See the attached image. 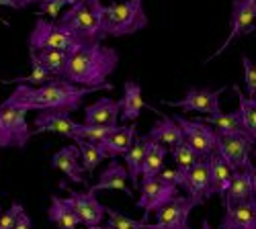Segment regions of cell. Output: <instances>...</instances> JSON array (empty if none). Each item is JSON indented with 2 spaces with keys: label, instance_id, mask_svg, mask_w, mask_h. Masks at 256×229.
<instances>
[{
  "label": "cell",
  "instance_id": "bcb514c9",
  "mask_svg": "<svg viewBox=\"0 0 256 229\" xmlns=\"http://www.w3.org/2000/svg\"><path fill=\"white\" fill-rule=\"evenodd\" d=\"M186 229H188V227H186Z\"/></svg>",
  "mask_w": 256,
  "mask_h": 229
},
{
  "label": "cell",
  "instance_id": "8fae6325",
  "mask_svg": "<svg viewBox=\"0 0 256 229\" xmlns=\"http://www.w3.org/2000/svg\"><path fill=\"white\" fill-rule=\"evenodd\" d=\"M176 121V125L182 131V139L188 148H193V152L205 160L211 152H216V131H213L207 123L201 121H188L180 115L172 117Z\"/></svg>",
  "mask_w": 256,
  "mask_h": 229
},
{
  "label": "cell",
  "instance_id": "5bb4252c",
  "mask_svg": "<svg viewBox=\"0 0 256 229\" xmlns=\"http://www.w3.org/2000/svg\"><path fill=\"white\" fill-rule=\"evenodd\" d=\"M178 170V168H176ZM176 186L184 189L186 197L197 199L201 205L207 203V199L211 197V186H209V170H207V162L199 160L193 166H188L184 170H178V180Z\"/></svg>",
  "mask_w": 256,
  "mask_h": 229
},
{
  "label": "cell",
  "instance_id": "d590c367",
  "mask_svg": "<svg viewBox=\"0 0 256 229\" xmlns=\"http://www.w3.org/2000/svg\"><path fill=\"white\" fill-rule=\"evenodd\" d=\"M66 6L64 0H41L39 2V16L41 14H48L52 18H58L60 16V10Z\"/></svg>",
  "mask_w": 256,
  "mask_h": 229
},
{
  "label": "cell",
  "instance_id": "cb8c5ba5",
  "mask_svg": "<svg viewBox=\"0 0 256 229\" xmlns=\"http://www.w3.org/2000/svg\"><path fill=\"white\" fill-rule=\"evenodd\" d=\"M148 143H150V135H136L134 143L130 145V150L125 152V170H127V180H132L134 189H138L140 184V170L144 164V156L148 150Z\"/></svg>",
  "mask_w": 256,
  "mask_h": 229
},
{
  "label": "cell",
  "instance_id": "d6a6232c",
  "mask_svg": "<svg viewBox=\"0 0 256 229\" xmlns=\"http://www.w3.org/2000/svg\"><path fill=\"white\" fill-rule=\"evenodd\" d=\"M104 215H106V227L109 229H144L146 227V221L132 219V217L111 209V207H104Z\"/></svg>",
  "mask_w": 256,
  "mask_h": 229
},
{
  "label": "cell",
  "instance_id": "83f0119b",
  "mask_svg": "<svg viewBox=\"0 0 256 229\" xmlns=\"http://www.w3.org/2000/svg\"><path fill=\"white\" fill-rule=\"evenodd\" d=\"M166 154H168L166 145H162V143L150 139V143H148V150H146V156H144V164H142L140 176H142V178H154V176L164 168Z\"/></svg>",
  "mask_w": 256,
  "mask_h": 229
},
{
  "label": "cell",
  "instance_id": "b9f144b4",
  "mask_svg": "<svg viewBox=\"0 0 256 229\" xmlns=\"http://www.w3.org/2000/svg\"><path fill=\"white\" fill-rule=\"evenodd\" d=\"M201 229H211V225H209V221H207V219H203V223H201Z\"/></svg>",
  "mask_w": 256,
  "mask_h": 229
},
{
  "label": "cell",
  "instance_id": "7402d4cb",
  "mask_svg": "<svg viewBox=\"0 0 256 229\" xmlns=\"http://www.w3.org/2000/svg\"><path fill=\"white\" fill-rule=\"evenodd\" d=\"M138 131H136V121L134 125H127V127H117L109 137L102 139L98 145L104 154V158H119V156H125V152L130 150V145L134 143Z\"/></svg>",
  "mask_w": 256,
  "mask_h": 229
},
{
  "label": "cell",
  "instance_id": "e0dca14e",
  "mask_svg": "<svg viewBox=\"0 0 256 229\" xmlns=\"http://www.w3.org/2000/svg\"><path fill=\"white\" fill-rule=\"evenodd\" d=\"M220 229H256V203L254 199L226 207Z\"/></svg>",
  "mask_w": 256,
  "mask_h": 229
},
{
  "label": "cell",
  "instance_id": "9c48e42d",
  "mask_svg": "<svg viewBox=\"0 0 256 229\" xmlns=\"http://www.w3.org/2000/svg\"><path fill=\"white\" fill-rule=\"evenodd\" d=\"M254 20H256V0H232L230 35L226 37L222 47L216 49V53L209 55L207 61H211V59H216L218 55H222L232 45V41H236L238 37H244V35L252 33L254 31Z\"/></svg>",
  "mask_w": 256,
  "mask_h": 229
},
{
  "label": "cell",
  "instance_id": "ffe728a7",
  "mask_svg": "<svg viewBox=\"0 0 256 229\" xmlns=\"http://www.w3.org/2000/svg\"><path fill=\"white\" fill-rule=\"evenodd\" d=\"M52 168H58L64 176H68V180H72L76 184H88L84 180V170L80 168L76 145H66V148H62L52 158Z\"/></svg>",
  "mask_w": 256,
  "mask_h": 229
},
{
  "label": "cell",
  "instance_id": "60d3db41",
  "mask_svg": "<svg viewBox=\"0 0 256 229\" xmlns=\"http://www.w3.org/2000/svg\"><path fill=\"white\" fill-rule=\"evenodd\" d=\"M41 0H20V8H25V6H29V4H39Z\"/></svg>",
  "mask_w": 256,
  "mask_h": 229
},
{
  "label": "cell",
  "instance_id": "7bdbcfd3",
  "mask_svg": "<svg viewBox=\"0 0 256 229\" xmlns=\"http://www.w3.org/2000/svg\"><path fill=\"white\" fill-rule=\"evenodd\" d=\"M84 229H109V227H104V225H92V227H84Z\"/></svg>",
  "mask_w": 256,
  "mask_h": 229
},
{
  "label": "cell",
  "instance_id": "ee69618b",
  "mask_svg": "<svg viewBox=\"0 0 256 229\" xmlns=\"http://www.w3.org/2000/svg\"><path fill=\"white\" fill-rule=\"evenodd\" d=\"M64 2H66V6H72L74 2H78V0H64Z\"/></svg>",
  "mask_w": 256,
  "mask_h": 229
},
{
  "label": "cell",
  "instance_id": "1f68e13d",
  "mask_svg": "<svg viewBox=\"0 0 256 229\" xmlns=\"http://www.w3.org/2000/svg\"><path fill=\"white\" fill-rule=\"evenodd\" d=\"M119 125H86V123H78V129L74 135V141H90V143H100L102 139L109 137Z\"/></svg>",
  "mask_w": 256,
  "mask_h": 229
},
{
  "label": "cell",
  "instance_id": "4dcf8cb0",
  "mask_svg": "<svg viewBox=\"0 0 256 229\" xmlns=\"http://www.w3.org/2000/svg\"><path fill=\"white\" fill-rule=\"evenodd\" d=\"M76 148H78V158H80V168L86 170L88 174L94 172V168L104 160V154H102L98 143L76 141Z\"/></svg>",
  "mask_w": 256,
  "mask_h": 229
},
{
  "label": "cell",
  "instance_id": "d4e9b609",
  "mask_svg": "<svg viewBox=\"0 0 256 229\" xmlns=\"http://www.w3.org/2000/svg\"><path fill=\"white\" fill-rule=\"evenodd\" d=\"M148 135H150V139L166 145L168 150L184 141L182 139V131H180V127L176 125V121L172 117H160L152 125V129H150V133H148Z\"/></svg>",
  "mask_w": 256,
  "mask_h": 229
},
{
  "label": "cell",
  "instance_id": "ab89813d",
  "mask_svg": "<svg viewBox=\"0 0 256 229\" xmlns=\"http://www.w3.org/2000/svg\"><path fill=\"white\" fill-rule=\"evenodd\" d=\"M0 6H10V8L18 10L20 8V0H0ZM0 20H2V18H0Z\"/></svg>",
  "mask_w": 256,
  "mask_h": 229
},
{
  "label": "cell",
  "instance_id": "484cf974",
  "mask_svg": "<svg viewBox=\"0 0 256 229\" xmlns=\"http://www.w3.org/2000/svg\"><path fill=\"white\" fill-rule=\"evenodd\" d=\"M70 51L62 49H39V51H29V59L39 64L44 70H48L54 78H62L64 68H66Z\"/></svg>",
  "mask_w": 256,
  "mask_h": 229
},
{
  "label": "cell",
  "instance_id": "f1b7e54d",
  "mask_svg": "<svg viewBox=\"0 0 256 229\" xmlns=\"http://www.w3.org/2000/svg\"><path fill=\"white\" fill-rule=\"evenodd\" d=\"M50 221L58 227V229H78V219L72 213V209L68 207V203L60 199V197H52V205H50V211H48Z\"/></svg>",
  "mask_w": 256,
  "mask_h": 229
},
{
  "label": "cell",
  "instance_id": "ba28073f",
  "mask_svg": "<svg viewBox=\"0 0 256 229\" xmlns=\"http://www.w3.org/2000/svg\"><path fill=\"white\" fill-rule=\"evenodd\" d=\"M216 152L230 164L232 170L252 168L250 156L254 154V141L244 135H218L216 133Z\"/></svg>",
  "mask_w": 256,
  "mask_h": 229
},
{
  "label": "cell",
  "instance_id": "ac0fdd59",
  "mask_svg": "<svg viewBox=\"0 0 256 229\" xmlns=\"http://www.w3.org/2000/svg\"><path fill=\"white\" fill-rule=\"evenodd\" d=\"M207 170H209V186H211V195H218L222 201L226 197V191L230 186V180H232V168L230 164L218 154V152H211L207 158Z\"/></svg>",
  "mask_w": 256,
  "mask_h": 229
},
{
  "label": "cell",
  "instance_id": "6da1fadb",
  "mask_svg": "<svg viewBox=\"0 0 256 229\" xmlns=\"http://www.w3.org/2000/svg\"><path fill=\"white\" fill-rule=\"evenodd\" d=\"M98 86H78L64 78H54L46 84L29 86L18 84L10 96L4 100L8 105L23 111H66L74 113L80 109V102L92 92H98Z\"/></svg>",
  "mask_w": 256,
  "mask_h": 229
},
{
  "label": "cell",
  "instance_id": "7c38bea8",
  "mask_svg": "<svg viewBox=\"0 0 256 229\" xmlns=\"http://www.w3.org/2000/svg\"><path fill=\"white\" fill-rule=\"evenodd\" d=\"M76 215L78 223L84 227L100 225L104 219V205L94 197V193L88 191H68V199H64Z\"/></svg>",
  "mask_w": 256,
  "mask_h": 229
},
{
  "label": "cell",
  "instance_id": "4316f807",
  "mask_svg": "<svg viewBox=\"0 0 256 229\" xmlns=\"http://www.w3.org/2000/svg\"><path fill=\"white\" fill-rule=\"evenodd\" d=\"M203 123H207L218 135H238V133L248 135L244 131V127H242V121H240L238 111H234V113H222L220 111L216 115H207V119H203Z\"/></svg>",
  "mask_w": 256,
  "mask_h": 229
},
{
  "label": "cell",
  "instance_id": "44dd1931",
  "mask_svg": "<svg viewBox=\"0 0 256 229\" xmlns=\"http://www.w3.org/2000/svg\"><path fill=\"white\" fill-rule=\"evenodd\" d=\"M119 100L113 98H100L94 105L84 109V123L86 125H117L119 121Z\"/></svg>",
  "mask_w": 256,
  "mask_h": 229
},
{
  "label": "cell",
  "instance_id": "277c9868",
  "mask_svg": "<svg viewBox=\"0 0 256 229\" xmlns=\"http://www.w3.org/2000/svg\"><path fill=\"white\" fill-rule=\"evenodd\" d=\"M102 29L106 37L134 35L148 27V14L144 10V0H125V2L102 4Z\"/></svg>",
  "mask_w": 256,
  "mask_h": 229
},
{
  "label": "cell",
  "instance_id": "5b68a950",
  "mask_svg": "<svg viewBox=\"0 0 256 229\" xmlns=\"http://www.w3.org/2000/svg\"><path fill=\"white\" fill-rule=\"evenodd\" d=\"M80 45V41L68 33L58 23L46 18H37L35 27L29 35V51H39V49H62V51H72L74 47Z\"/></svg>",
  "mask_w": 256,
  "mask_h": 229
},
{
  "label": "cell",
  "instance_id": "7a4b0ae2",
  "mask_svg": "<svg viewBox=\"0 0 256 229\" xmlns=\"http://www.w3.org/2000/svg\"><path fill=\"white\" fill-rule=\"evenodd\" d=\"M119 55L113 47L102 43H80L68 55L62 78L78 86H98L102 90H113L109 76L117 70Z\"/></svg>",
  "mask_w": 256,
  "mask_h": 229
},
{
  "label": "cell",
  "instance_id": "52a82bcc",
  "mask_svg": "<svg viewBox=\"0 0 256 229\" xmlns=\"http://www.w3.org/2000/svg\"><path fill=\"white\" fill-rule=\"evenodd\" d=\"M199 205L201 203L193 197L176 195L174 199H170L166 205H162L160 209L154 211L156 213V223L154 225L146 223L144 229H186L190 211Z\"/></svg>",
  "mask_w": 256,
  "mask_h": 229
},
{
  "label": "cell",
  "instance_id": "3957f363",
  "mask_svg": "<svg viewBox=\"0 0 256 229\" xmlns=\"http://www.w3.org/2000/svg\"><path fill=\"white\" fill-rule=\"evenodd\" d=\"M102 2L100 0H78L60 16V27L72 33L80 43H102Z\"/></svg>",
  "mask_w": 256,
  "mask_h": 229
},
{
  "label": "cell",
  "instance_id": "4fadbf2b",
  "mask_svg": "<svg viewBox=\"0 0 256 229\" xmlns=\"http://www.w3.org/2000/svg\"><path fill=\"white\" fill-rule=\"evenodd\" d=\"M226 92V88H188L186 94L180 100H166L164 105L168 107H178L188 113H201V115H216L220 113V96Z\"/></svg>",
  "mask_w": 256,
  "mask_h": 229
},
{
  "label": "cell",
  "instance_id": "836d02e7",
  "mask_svg": "<svg viewBox=\"0 0 256 229\" xmlns=\"http://www.w3.org/2000/svg\"><path fill=\"white\" fill-rule=\"evenodd\" d=\"M168 152H170V156H172V160H174V164H176L178 170H184V168H188V166H193L195 162L201 160V158L193 152V148H188L184 141L178 143V145H174V148H170Z\"/></svg>",
  "mask_w": 256,
  "mask_h": 229
},
{
  "label": "cell",
  "instance_id": "f6af8a7d",
  "mask_svg": "<svg viewBox=\"0 0 256 229\" xmlns=\"http://www.w3.org/2000/svg\"><path fill=\"white\" fill-rule=\"evenodd\" d=\"M0 213H2V209H0Z\"/></svg>",
  "mask_w": 256,
  "mask_h": 229
},
{
  "label": "cell",
  "instance_id": "8992f818",
  "mask_svg": "<svg viewBox=\"0 0 256 229\" xmlns=\"http://www.w3.org/2000/svg\"><path fill=\"white\" fill-rule=\"evenodd\" d=\"M27 111L8 102L0 105V148H25L33 131L27 125Z\"/></svg>",
  "mask_w": 256,
  "mask_h": 229
},
{
  "label": "cell",
  "instance_id": "8d00e7d4",
  "mask_svg": "<svg viewBox=\"0 0 256 229\" xmlns=\"http://www.w3.org/2000/svg\"><path fill=\"white\" fill-rule=\"evenodd\" d=\"M20 209H23V205L14 201L6 213H0V229H12L14 227V221H16V215H18Z\"/></svg>",
  "mask_w": 256,
  "mask_h": 229
},
{
  "label": "cell",
  "instance_id": "603a6c76",
  "mask_svg": "<svg viewBox=\"0 0 256 229\" xmlns=\"http://www.w3.org/2000/svg\"><path fill=\"white\" fill-rule=\"evenodd\" d=\"M119 107H121L119 117L125 123L136 121L140 117V113L148 107L146 102H144V98H142V88H140L138 82H134V80H127L125 82V86H123V98L119 100Z\"/></svg>",
  "mask_w": 256,
  "mask_h": 229
},
{
  "label": "cell",
  "instance_id": "74e56055",
  "mask_svg": "<svg viewBox=\"0 0 256 229\" xmlns=\"http://www.w3.org/2000/svg\"><path fill=\"white\" fill-rule=\"evenodd\" d=\"M162 182H168V184H176L178 180V170L176 168H162L158 174H156Z\"/></svg>",
  "mask_w": 256,
  "mask_h": 229
},
{
  "label": "cell",
  "instance_id": "e575fe53",
  "mask_svg": "<svg viewBox=\"0 0 256 229\" xmlns=\"http://www.w3.org/2000/svg\"><path fill=\"white\" fill-rule=\"evenodd\" d=\"M242 66H244V84H246L248 98L256 100V68H254V61L248 55H242Z\"/></svg>",
  "mask_w": 256,
  "mask_h": 229
},
{
  "label": "cell",
  "instance_id": "2e32d148",
  "mask_svg": "<svg viewBox=\"0 0 256 229\" xmlns=\"http://www.w3.org/2000/svg\"><path fill=\"white\" fill-rule=\"evenodd\" d=\"M256 195V174H254V166L246 170H234L232 180L224 197V207L236 205L242 201H250Z\"/></svg>",
  "mask_w": 256,
  "mask_h": 229
},
{
  "label": "cell",
  "instance_id": "9a60e30c",
  "mask_svg": "<svg viewBox=\"0 0 256 229\" xmlns=\"http://www.w3.org/2000/svg\"><path fill=\"white\" fill-rule=\"evenodd\" d=\"M76 129H78V123L70 117V113H66V111H39L35 117L33 135L52 131V133H58L62 137L74 139Z\"/></svg>",
  "mask_w": 256,
  "mask_h": 229
},
{
  "label": "cell",
  "instance_id": "f546056e",
  "mask_svg": "<svg viewBox=\"0 0 256 229\" xmlns=\"http://www.w3.org/2000/svg\"><path fill=\"white\" fill-rule=\"evenodd\" d=\"M232 90L238 94V100H240L238 115H240V121H242V127L248 133V137L256 141V100L248 98L238 86H232Z\"/></svg>",
  "mask_w": 256,
  "mask_h": 229
},
{
  "label": "cell",
  "instance_id": "f35d334b",
  "mask_svg": "<svg viewBox=\"0 0 256 229\" xmlns=\"http://www.w3.org/2000/svg\"><path fill=\"white\" fill-rule=\"evenodd\" d=\"M33 223H31V217L25 213V209H20L18 215H16V221H14V227L12 229H31Z\"/></svg>",
  "mask_w": 256,
  "mask_h": 229
},
{
  "label": "cell",
  "instance_id": "30bf717a",
  "mask_svg": "<svg viewBox=\"0 0 256 229\" xmlns=\"http://www.w3.org/2000/svg\"><path fill=\"white\" fill-rule=\"evenodd\" d=\"M140 201H138V207L144 209V217L142 221H148L150 219V213L160 209L162 205H166L170 199H174L178 195V186L176 184H168V182H162L158 176L154 178H144L140 184Z\"/></svg>",
  "mask_w": 256,
  "mask_h": 229
},
{
  "label": "cell",
  "instance_id": "d6986e66",
  "mask_svg": "<svg viewBox=\"0 0 256 229\" xmlns=\"http://www.w3.org/2000/svg\"><path fill=\"white\" fill-rule=\"evenodd\" d=\"M90 191L92 193H98V191H123L125 195L134 197V191L127 186V170H125V166H121L117 162V158L111 160V164L102 170L98 182L90 186Z\"/></svg>",
  "mask_w": 256,
  "mask_h": 229
}]
</instances>
